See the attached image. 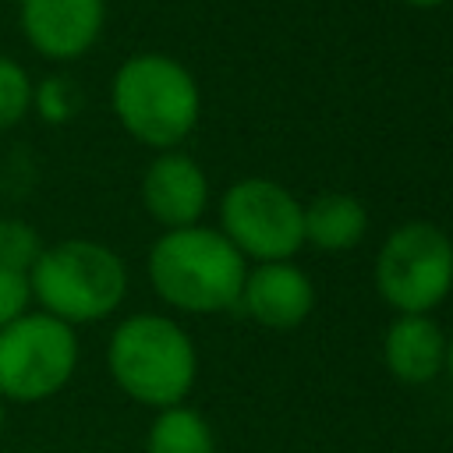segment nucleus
<instances>
[{
    "instance_id": "nucleus-1",
    "label": "nucleus",
    "mask_w": 453,
    "mask_h": 453,
    "mask_svg": "<svg viewBox=\"0 0 453 453\" xmlns=\"http://www.w3.org/2000/svg\"><path fill=\"white\" fill-rule=\"evenodd\" d=\"M156 297L188 315H216L241 301L248 258L223 237L219 226L163 230L145 258Z\"/></svg>"
},
{
    "instance_id": "nucleus-2",
    "label": "nucleus",
    "mask_w": 453,
    "mask_h": 453,
    "mask_svg": "<svg viewBox=\"0 0 453 453\" xmlns=\"http://www.w3.org/2000/svg\"><path fill=\"white\" fill-rule=\"evenodd\" d=\"M106 368L113 386L152 411L184 403L198 379V350L180 322L159 311L120 319L106 340Z\"/></svg>"
},
{
    "instance_id": "nucleus-3",
    "label": "nucleus",
    "mask_w": 453,
    "mask_h": 453,
    "mask_svg": "<svg viewBox=\"0 0 453 453\" xmlns=\"http://www.w3.org/2000/svg\"><path fill=\"white\" fill-rule=\"evenodd\" d=\"M117 124L145 149H177L198 124L202 92L195 74L170 53H131L110 81Z\"/></svg>"
},
{
    "instance_id": "nucleus-4",
    "label": "nucleus",
    "mask_w": 453,
    "mask_h": 453,
    "mask_svg": "<svg viewBox=\"0 0 453 453\" xmlns=\"http://www.w3.org/2000/svg\"><path fill=\"white\" fill-rule=\"evenodd\" d=\"M28 290L39 311L67 326H88L110 319L124 304L127 265L103 241L67 237L39 251L28 269Z\"/></svg>"
},
{
    "instance_id": "nucleus-5",
    "label": "nucleus",
    "mask_w": 453,
    "mask_h": 453,
    "mask_svg": "<svg viewBox=\"0 0 453 453\" xmlns=\"http://www.w3.org/2000/svg\"><path fill=\"white\" fill-rule=\"evenodd\" d=\"M78 354L74 326L28 308L0 329V396L7 403H42L57 396L74 379Z\"/></svg>"
},
{
    "instance_id": "nucleus-6",
    "label": "nucleus",
    "mask_w": 453,
    "mask_h": 453,
    "mask_svg": "<svg viewBox=\"0 0 453 453\" xmlns=\"http://www.w3.org/2000/svg\"><path fill=\"white\" fill-rule=\"evenodd\" d=\"M375 287L400 315H428L453 290V241L428 219L400 223L375 255Z\"/></svg>"
},
{
    "instance_id": "nucleus-7",
    "label": "nucleus",
    "mask_w": 453,
    "mask_h": 453,
    "mask_svg": "<svg viewBox=\"0 0 453 453\" xmlns=\"http://www.w3.org/2000/svg\"><path fill=\"white\" fill-rule=\"evenodd\" d=\"M219 230L251 262H287L304 244V205L269 177H244L219 198Z\"/></svg>"
},
{
    "instance_id": "nucleus-8",
    "label": "nucleus",
    "mask_w": 453,
    "mask_h": 453,
    "mask_svg": "<svg viewBox=\"0 0 453 453\" xmlns=\"http://www.w3.org/2000/svg\"><path fill=\"white\" fill-rule=\"evenodd\" d=\"M106 0H18L25 42L50 64L81 60L103 35Z\"/></svg>"
},
{
    "instance_id": "nucleus-9",
    "label": "nucleus",
    "mask_w": 453,
    "mask_h": 453,
    "mask_svg": "<svg viewBox=\"0 0 453 453\" xmlns=\"http://www.w3.org/2000/svg\"><path fill=\"white\" fill-rule=\"evenodd\" d=\"M142 205L163 230L195 226L209 209V177L180 149L156 152L142 173Z\"/></svg>"
},
{
    "instance_id": "nucleus-10",
    "label": "nucleus",
    "mask_w": 453,
    "mask_h": 453,
    "mask_svg": "<svg viewBox=\"0 0 453 453\" xmlns=\"http://www.w3.org/2000/svg\"><path fill=\"white\" fill-rule=\"evenodd\" d=\"M244 311L269 326V329H294L301 326L315 308V287L304 269L287 262H255V269L244 273L241 301Z\"/></svg>"
},
{
    "instance_id": "nucleus-11",
    "label": "nucleus",
    "mask_w": 453,
    "mask_h": 453,
    "mask_svg": "<svg viewBox=\"0 0 453 453\" xmlns=\"http://www.w3.org/2000/svg\"><path fill=\"white\" fill-rule=\"evenodd\" d=\"M382 361L400 382H432L446 365V333L432 315H396L382 336Z\"/></svg>"
},
{
    "instance_id": "nucleus-12",
    "label": "nucleus",
    "mask_w": 453,
    "mask_h": 453,
    "mask_svg": "<svg viewBox=\"0 0 453 453\" xmlns=\"http://www.w3.org/2000/svg\"><path fill=\"white\" fill-rule=\"evenodd\" d=\"M368 230L365 205L347 191H322L304 205V244L319 251H350Z\"/></svg>"
},
{
    "instance_id": "nucleus-13",
    "label": "nucleus",
    "mask_w": 453,
    "mask_h": 453,
    "mask_svg": "<svg viewBox=\"0 0 453 453\" xmlns=\"http://www.w3.org/2000/svg\"><path fill=\"white\" fill-rule=\"evenodd\" d=\"M145 453H216V439L195 407L173 403L156 411L145 432Z\"/></svg>"
},
{
    "instance_id": "nucleus-14",
    "label": "nucleus",
    "mask_w": 453,
    "mask_h": 453,
    "mask_svg": "<svg viewBox=\"0 0 453 453\" xmlns=\"http://www.w3.org/2000/svg\"><path fill=\"white\" fill-rule=\"evenodd\" d=\"M32 74L14 57L0 53V131L21 124L32 113Z\"/></svg>"
},
{
    "instance_id": "nucleus-15",
    "label": "nucleus",
    "mask_w": 453,
    "mask_h": 453,
    "mask_svg": "<svg viewBox=\"0 0 453 453\" xmlns=\"http://www.w3.org/2000/svg\"><path fill=\"white\" fill-rule=\"evenodd\" d=\"M78 106H81V92L64 74H50V78L32 85V110L46 124H67L78 113Z\"/></svg>"
},
{
    "instance_id": "nucleus-16",
    "label": "nucleus",
    "mask_w": 453,
    "mask_h": 453,
    "mask_svg": "<svg viewBox=\"0 0 453 453\" xmlns=\"http://www.w3.org/2000/svg\"><path fill=\"white\" fill-rule=\"evenodd\" d=\"M42 248L46 244H42L39 230L28 219H18V216H4L0 219V265L28 273Z\"/></svg>"
},
{
    "instance_id": "nucleus-17",
    "label": "nucleus",
    "mask_w": 453,
    "mask_h": 453,
    "mask_svg": "<svg viewBox=\"0 0 453 453\" xmlns=\"http://www.w3.org/2000/svg\"><path fill=\"white\" fill-rule=\"evenodd\" d=\"M28 304H32L28 273H18V269L0 265V329L11 326L18 315H25Z\"/></svg>"
},
{
    "instance_id": "nucleus-18",
    "label": "nucleus",
    "mask_w": 453,
    "mask_h": 453,
    "mask_svg": "<svg viewBox=\"0 0 453 453\" xmlns=\"http://www.w3.org/2000/svg\"><path fill=\"white\" fill-rule=\"evenodd\" d=\"M400 4L418 7V11H432V7H442V4H449V0H400Z\"/></svg>"
},
{
    "instance_id": "nucleus-19",
    "label": "nucleus",
    "mask_w": 453,
    "mask_h": 453,
    "mask_svg": "<svg viewBox=\"0 0 453 453\" xmlns=\"http://www.w3.org/2000/svg\"><path fill=\"white\" fill-rule=\"evenodd\" d=\"M442 372H449V379H453V336H446V365H442Z\"/></svg>"
},
{
    "instance_id": "nucleus-20",
    "label": "nucleus",
    "mask_w": 453,
    "mask_h": 453,
    "mask_svg": "<svg viewBox=\"0 0 453 453\" xmlns=\"http://www.w3.org/2000/svg\"><path fill=\"white\" fill-rule=\"evenodd\" d=\"M4 421H7V400L0 396V432H4Z\"/></svg>"
}]
</instances>
